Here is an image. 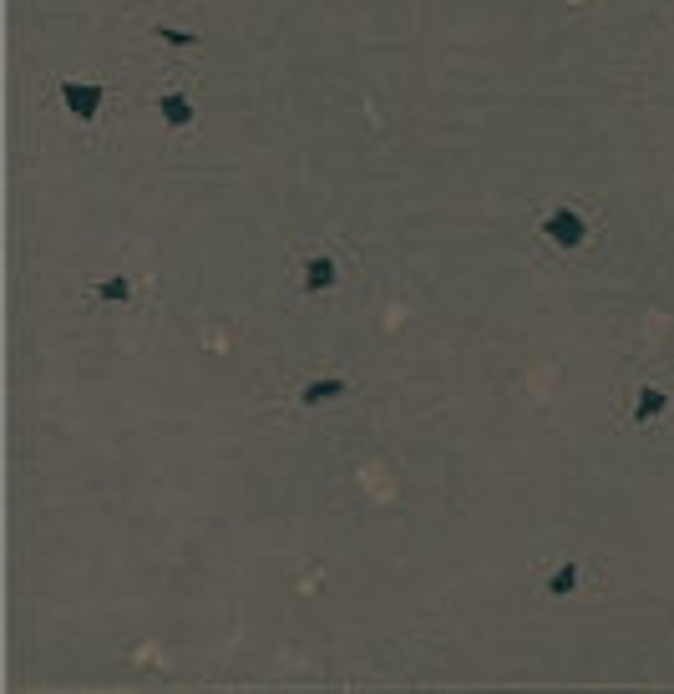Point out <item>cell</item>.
I'll return each mask as SVG.
<instances>
[{"label":"cell","mask_w":674,"mask_h":694,"mask_svg":"<svg viewBox=\"0 0 674 694\" xmlns=\"http://www.w3.org/2000/svg\"><path fill=\"white\" fill-rule=\"evenodd\" d=\"M593 234H598V223H593L583 198H558V203H548L538 213V239L553 254H588Z\"/></svg>","instance_id":"6da1fadb"},{"label":"cell","mask_w":674,"mask_h":694,"mask_svg":"<svg viewBox=\"0 0 674 694\" xmlns=\"http://www.w3.org/2000/svg\"><path fill=\"white\" fill-rule=\"evenodd\" d=\"M107 97H112L107 82H92V76H87V82H82V76H56V102H61V112L71 122H82V127H97L102 122Z\"/></svg>","instance_id":"7a4b0ae2"},{"label":"cell","mask_w":674,"mask_h":694,"mask_svg":"<svg viewBox=\"0 0 674 694\" xmlns=\"http://www.w3.org/2000/svg\"><path fill=\"white\" fill-rule=\"evenodd\" d=\"M294 284L305 299H325L340 289V259L330 249H299L294 254Z\"/></svg>","instance_id":"3957f363"},{"label":"cell","mask_w":674,"mask_h":694,"mask_svg":"<svg viewBox=\"0 0 674 694\" xmlns=\"http://www.w3.org/2000/svg\"><path fill=\"white\" fill-rule=\"evenodd\" d=\"M350 391H355L350 375H310V380L294 391V406H299V411H320V406H335V401L350 396Z\"/></svg>","instance_id":"277c9868"},{"label":"cell","mask_w":674,"mask_h":694,"mask_svg":"<svg viewBox=\"0 0 674 694\" xmlns=\"http://www.w3.org/2000/svg\"><path fill=\"white\" fill-rule=\"evenodd\" d=\"M674 411V396L664 391V385H654V380H644L639 391L629 396V421L634 426H654V421H664Z\"/></svg>","instance_id":"5b68a950"},{"label":"cell","mask_w":674,"mask_h":694,"mask_svg":"<svg viewBox=\"0 0 674 694\" xmlns=\"http://www.w3.org/2000/svg\"><path fill=\"white\" fill-rule=\"evenodd\" d=\"M153 107H158V117H163L173 132H188V127L198 122V107H193V97H188V92H158V97H153Z\"/></svg>","instance_id":"8992f818"},{"label":"cell","mask_w":674,"mask_h":694,"mask_svg":"<svg viewBox=\"0 0 674 694\" xmlns=\"http://www.w3.org/2000/svg\"><path fill=\"white\" fill-rule=\"evenodd\" d=\"M578 583H583V563L563 558V563H553V568L543 573V598L563 603V598H573V593H578Z\"/></svg>","instance_id":"52a82bcc"},{"label":"cell","mask_w":674,"mask_h":694,"mask_svg":"<svg viewBox=\"0 0 674 694\" xmlns=\"http://www.w3.org/2000/svg\"><path fill=\"white\" fill-rule=\"evenodd\" d=\"M132 294H137V284L127 274H107V279L92 284V304H127Z\"/></svg>","instance_id":"ba28073f"},{"label":"cell","mask_w":674,"mask_h":694,"mask_svg":"<svg viewBox=\"0 0 674 694\" xmlns=\"http://www.w3.org/2000/svg\"><path fill=\"white\" fill-rule=\"evenodd\" d=\"M153 36H158V41H168V46H178V51H193V46L203 41L198 31H178V26H153Z\"/></svg>","instance_id":"9c48e42d"}]
</instances>
